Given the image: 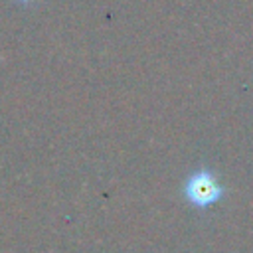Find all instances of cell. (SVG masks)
Here are the masks:
<instances>
[{"label": "cell", "mask_w": 253, "mask_h": 253, "mask_svg": "<svg viewBox=\"0 0 253 253\" xmlns=\"http://www.w3.org/2000/svg\"><path fill=\"white\" fill-rule=\"evenodd\" d=\"M184 194L190 204L198 208H208L210 204L217 202L223 194V188L217 184L215 176L210 170H198L192 174L184 186Z\"/></svg>", "instance_id": "6da1fadb"}, {"label": "cell", "mask_w": 253, "mask_h": 253, "mask_svg": "<svg viewBox=\"0 0 253 253\" xmlns=\"http://www.w3.org/2000/svg\"><path fill=\"white\" fill-rule=\"evenodd\" d=\"M20 2H24V4H26V2H32V0H20Z\"/></svg>", "instance_id": "7a4b0ae2"}]
</instances>
